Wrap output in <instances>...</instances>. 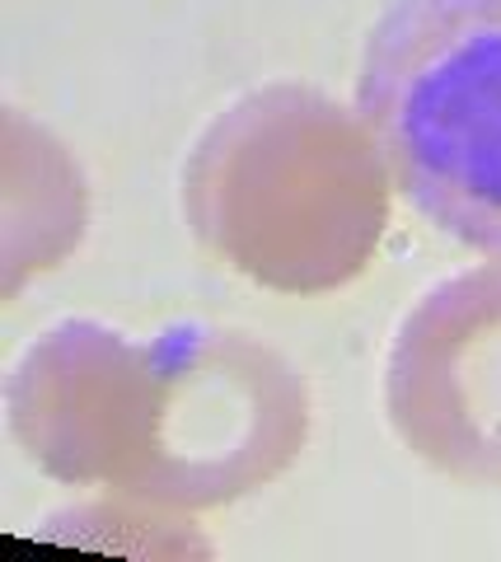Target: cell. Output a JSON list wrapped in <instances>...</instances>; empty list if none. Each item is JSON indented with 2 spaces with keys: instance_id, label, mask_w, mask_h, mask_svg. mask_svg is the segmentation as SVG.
Segmentation results:
<instances>
[{
  "instance_id": "obj_1",
  "label": "cell",
  "mask_w": 501,
  "mask_h": 562,
  "mask_svg": "<svg viewBox=\"0 0 501 562\" xmlns=\"http://www.w3.org/2000/svg\"><path fill=\"white\" fill-rule=\"evenodd\" d=\"M5 427L66 487L197 516L282 479L309 446L315 403L300 366L244 328L127 333L80 314L14 357Z\"/></svg>"
},
{
  "instance_id": "obj_2",
  "label": "cell",
  "mask_w": 501,
  "mask_h": 562,
  "mask_svg": "<svg viewBox=\"0 0 501 562\" xmlns=\"http://www.w3.org/2000/svg\"><path fill=\"white\" fill-rule=\"evenodd\" d=\"M394 169L356 103L267 80L226 103L183 160V221L230 272L276 295H328L375 262Z\"/></svg>"
},
{
  "instance_id": "obj_3",
  "label": "cell",
  "mask_w": 501,
  "mask_h": 562,
  "mask_svg": "<svg viewBox=\"0 0 501 562\" xmlns=\"http://www.w3.org/2000/svg\"><path fill=\"white\" fill-rule=\"evenodd\" d=\"M356 113L441 235L501 254V0H389L361 52Z\"/></svg>"
},
{
  "instance_id": "obj_4",
  "label": "cell",
  "mask_w": 501,
  "mask_h": 562,
  "mask_svg": "<svg viewBox=\"0 0 501 562\" xmlns=\"http://www.w3.org/2000/svg\"><path fill=\"white\" fill-rule=\"evenodd\" d=\"M385 417L431 473L501 487V254L408 305L385 357Z\"/></svg>"
},
{
  "instance_id": "obj_5",
  "label": "cell",
  "mask_w": 501,
  "mask_h": 562,
  "mask_svg": "<svg viewBox=\"0 0 501 562\" xmlns=\"http://www.w3.org/2000/svg\"><path fill=\"white\" fill-rule=\"evenodd\" d=\"M90 225V192L76 155L43 122L5 109V165H0V291L20 295L29 277L71 258Z\"/></svg>"
}]
</instances>
